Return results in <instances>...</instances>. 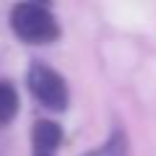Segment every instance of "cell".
I'll list each match as a JSON object with an SVG mask.
<instances>
[{
  "mask_svg": "<svg viewBox=\"0 0 156 156\" xmlns=\"http://www.w3.org/2000/svg\"><path fill=\"white\" fill-rule=\"evenodd\" d=\"M11 29L26 44H50L60 34L52 11L47 5H39V3H18V5H13Z\"/></svg>",
  "mask_w": 156,
  "mask_h": 156,
  "instance_id": "6da1fadb",
  "label": "cell"
},
{
  "mask_svg": "<svg viewBox=\"0 0 156 156\" xmlns=\"http://www.w3.org/2000/svg\"><path fill=\"white\" fill-rule=\"evenodd\" d=\"M26 83H29V91L34 94V99L42 107L57 109V112H62L68 107V86H65V81H62V76L57 70L37 62V65L29 68Z\"/></svg>",
  "mask_w": 156,
  "mask_h": 156,
  "instance_id": "7a4b0ae2",
  "label": "cell"
},
{
  "mask_svg": "<svg viewBox=\"0 0 156 156\" xmlns=\"http://www.w3.org/2000/svg\"><path fill=\"white\" fill-rule=\"evenodd\" d=\"M31 140H34V156H55L57 146H60V140H62V130H60L57 122L39 120V122L34 125Z\"/></svg>",
  "mask_w": 156,
  "mask_h": 156,
  "instance_id": "3957f363",
  "label": "cell"
},
{
  "mask_svg": "<svg viewBox=\"0 0 156 156\" xmlns=\"http://www.w3.org/2000/svg\"><path fill=\"white\" fill-rule=\"evenodd\" d=\"M18 112V94L11 83L0 81V125L3 122H11Z\"/></svg>",
  "mask_w": 156,
  "mask_h": 156,
  "instance_id": "277c9868",
  "label": "cell"
},
{
  "mask_svg": "<svg viewBox=\"0 0 156 156\" xmlns=\"http://www.w3.org/2000/svg\"><path fill=\"white\" fill-rule=\"evenodd\" d=\"M83 156H125V138L120 133H115L101 148L89 151V154H83Z\"/></svg>",
  "mask_w": 156,
  "mask_h": 156,
  "instance_id": "5b68a950",
  "label": "cell"
}]
</instances>
